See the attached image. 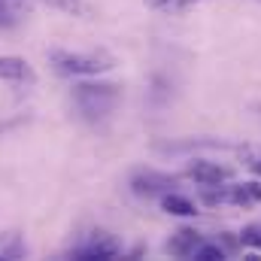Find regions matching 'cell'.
Segmentation results:
<instances>
[{"mask_svg": "<svg viewBox=\"0 0 261 261\" xmlns=\"http://www.w3.org/2000/svg\"><path fill=\"white\" fill-rule=\"evenodd\" d=\"M70 100L85 122L100 125L122 103V85H116V82H76L70 91Z\"/></svg>", "mask_w": 261, "mask_h": 261, "instance_id": "obj_1", "label": "cell"}, {"mask_svg": "<svg viewBox=\"0 0 261 261\" xmlns=\"http://www.w3.org/2000/svg\"><path fill=\"white\" fill-rule=\"evenodd\" d=\"M49 64L64 76H100L116 67V55H110L107 49H88V52L49 49Z\"/></svg>", "mask_w": 261, "mask_h": 261, "instance_id": "obj_2", "label": "cell"}, {"mask_svg": "<svg viewBox=\"0 0 261 261\" xmlns=\"http://www.w3.org/2000/svg\"><path fill=\"white\" fill-rule=\"evenodd\" d=\"M122 255V243L113 237V234H107V231H91L73 252H70V258H79V261H110V258H119Z\"/></svg>", "mask_w": 261, "mask_h": 261, "instance_id": "obj_3", "label": "cell"}, {"mask_svg": "<svg viewBox=\"0 0 261 261\" xmlns=\"http://www.w3.org/2000/svg\"><path fill=\"white\" fill-rule=\"evenodd\" d=\"M176 186H179V176L161 173V170H152V167H143L130 176V192L140 197L167 195V192H176Z\"/></svg>", "mask_w": 261, "mask_h": 261, "instance_id": "obj_4", "label": "cell"}, {"mask_svg": "<svg viewBox=\"0 0 261 261\" xmlns=\"http://www.w3.org/2000/svg\"><path fill=\"white\" fill-rule=\"evenodd\" d=\"M186 176H189V179H195L197 186H222V182H228V179L234 176V170H231V167H225V164H219V161L195 158V161H189Z\"/></svg>", "mask_w": 261, "mask_h": 261, "instance_id": "obj_5", "label": "cell"}, {"mask_svg": "<svg viewBox=\"0 0 261 261\" xmlns=\"http://www.w3.org/2000/svg\"><path fill=\"white\" fill-rule=\"evenodd\" d=\"M197 246H200V234H197L195 228H179L164 243V252L173 255V258H189V255H195Z\"/></svg>", "mask_w": 261, "mask_h": 261, "instance_id": "obj_6", "label": "cell"}, {"mask_svg": "<svg viewBox=\"0 0 261 261\" xmlns=\"http://www.w3.org/2000/svg\"><path fill=\"white\" fill-rule=\"evenodd\" d=\"M0 79L3 82H31L34 70L18 55H0Z\"/></svg>", "mask_w": 261, "mask_h": 261, "instance_id": "obj_7", "label": "cell"}, {"mask_svg": "<svg viewBox=\"0 0 261 261\" xmlns=\"http://www.w3.org/2000/svg\"><path fill=\"white\" fill-rule=\"evenodd\" d=\"M161 210L164 213H170V216H179V219H195L197 213V203L192 197L179 195V192H167V195H161Z\"/></svg>", "mask_w": 261, "mask_h": 261, "instance_id": "obj_8", "label": "cell"}, {"mask_svg": "<svg viewBox=\"0 0 261 261\" xmlns=\"http://www.w3.org/2000/svg\"><path fill=\"white\" fill-rule=\"evenodd\" d=\"M28 255L24 237L18 231H3L0 234V261H18Z\"/></svg>", "mask_w": 261, "mask_h": 261, "instance_id": "obj_9", "label": "cell"}, {"mask_svg": "<svg viewBox=\"0 0 261 261\" xmlns=\"http://www.w3.org/2000/svg\"><path fill=\"white\" fill-rule=\"evenodd\" d=\"M158 152H192V149H228V143L222 140H179V143H158Z\"/></svg>", "mask_w": 261, "mask_h": 261, "instance_id": "obj_10", "label": "cell"}, {"mask_svg": "<svg viewBox=\"0 0 261 261\" xmlns=\"http://www.w3.org/2000/svg\"><path fill=\"white\" fill-rule=\"evenodd\" d=\"M21 18H24V6H21V0H0V31L15 28Z\"/></svg>", "mask_w": 261, "mask_h": 261, "instance_id": "obj_11", "label": "cell"}, {"mask_svg": "<svg viewBox=\"0 0 261 261\" xmlns=\"http://www.w3.org/2000/svg\"><path fill=\"white\" fill-rule=\"evenodd\" d=\"M40 3H49L61 12H70V15H79V18H88L91 15V6L85 0H40Z\"/></svg>", "mask_w": 261, "mask_h": 261, "instance_id": "obj_12", "label": "cell"}, {"mask_svg": "<svg viewBox=\"0 0 261 261\" xmlns=\"http://www.w3.org/2000/svg\"><path fill=\"white\" fill-rule=\"evenodd\" d=\"M225 255H228V252H225L219 243H203V240H200V246L195 249L197 261H225Z\"/></svg>", "mask_w": 261, "mask_h": 261, "instance_id": "obj_13", "label": "cell"}, {"mask_svg": "<svg viewBox=\"0 0 261 261\" xmlns=\"http://www.w3.org/2000/svg\"><path fill=\"white\" fill-rule=\"evenodd\" d=\"M240 243L249 246V249H261V222L258 225H246L240 231Z\"/></svg>", "mask_w": 261, "mask_h": 261, "instance_id": "obj_14", "label": "cell"}, {"mask_svg": "<svg viewBox=\"0 0 261 261\" xmlns=\"http://www.w3.org/2000/svg\"><path fill=\"white\" fill-rule=\"evenodd\" d=\"M200 3H206V0H170L164 9H167V12H189V9H195Z\"/></svg>", "mask_w": 261, "mask_h": 261, "instance_id": "obj_15", "label": "cell"}, {"mask_svg": "<svg viewBox=\"0 0 261 261\" xmlns=\"http://www.w3.org/2000/svg\"><path fill=\"white\" fill-rule=\"evenodd\" d=\"M31 119L28 116H9V119H0V134H9V130L21 128V125H28Z\"/></svg>", "mask_w": 261, "mask_h": 261, "instance_id": "obj_16", "label": "cell"}, {"mask_svg": "<svg viewBox=\"0 0 261 261\" xmlns=\"http://www.w3.org/2000/svg\"><path fill=\"white\" fill-rule=\"evenodd\" d=\"M249 170H252L255 176H261V152H255V155L249 158Z\"/></svg>", "mask_w": 261, "mask_h": 261, "instance_id": "obj_17", "label": "cell"}, {"mask_svg": "<svg viewBox=\"0 0 261 261\" xmlns=\"http://www.w3.org/2000/svg\"><path fill=\"white\" fill-rule=\"evenodd\" d=\"M170 0H146V6H152V9H164Z\"/></svg>", "mask_w": 261, "mask_h": 261, "instance_id": "obj_18", "label": "cell"}]
</instances>
